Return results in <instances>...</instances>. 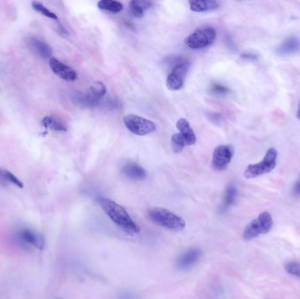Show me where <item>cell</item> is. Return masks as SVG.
<instances>
[{
    "label": "cell",
    "mask_w": 300,
    "mask_h": 299,
    "mask_svg": "<svg viewBox=\"0 0 300 299\" xmlns=\"http://www.w3.org/2000/svg\"><path fill=\"white\" fill-rule=\"evenodd\" d=\"M130 6V12L135 18H143L144 16V12L146 10L149 9L151 6V3L148 1H139V0H134L131 1L129 4Z\"/></svg>",
    "instance_id": "obj_19"
},
{
    "label": "cell",
    "mask_w": 300,
    "mask_h": 299,
    "mask_svg": "<svg viewBox=\"0 0 300 299\" xmlns=\"http://www.w3.org/2000/svg\"><path fill=\"white\" fill-rule=\"evenodd\" d=\"M56 299H62V298H56Z\"/></svg>",
    "instance_id": "obj_31"
},
{
    "label": "cell",
    "mask_w": 300,
    "mask_h": 299,
    "mask_svg": "<svg viewBox=\"0 0 300 299\" xmlns=\"http://www.w3.org/2000/svg\"><path fill=\"white\" fill-rule=\"evenodd\" d=\"M27 43L29 44L30 48L36 51L42 58L48 59L52 57V48L50 46L42 40L36 37H29L27 39Z\"/></svg>",
    "instance_id": "obj_13"
},
{
    "label": "cell",
    "mask_w": 300,
    "mask_h": 299,
    "mask_svg": "<svg viewBox=\"0 0 300 299\" xmlns=\"http://www.w3.org/2000/svg\"><path fill=\"white\" fill-rule=\"evenodd\" d=\"M49 66L55 74L57 75L63 80L72 82L78 78V74L73 68L66 65L63 62H60L57 58H50Z\"/></svg>",
    "instance_id": "obj_12"
},
{
    "label": "cell",
    "mask_w": 300,
    "mask_h": 299,
    "mask_svg": "<svg viewBox=\"0 0 300 299\" xmlns=\"http://www.w3.org/2000/svg\"><path fill=\"white\" fill-rule=\"evenodd\" d=\"M14 238L16 241L23 248H31L39 250L44 249L45 240L42 234L31 228H19L15 231Z\"/></svg>",
    "instance_id": "obj_8"
},
{
    "label": "cell",
    "mask_w": 300,
    "mask_h": 299,
    "mask_svg": "<svg viewBox=\"0 0 300 299\" xmlns=\"http://www.w3.org/2000/svg\"><path fill=\"white\" fill-rule=\"evenodd\" d=\"M273 226V219L271 214L268 212H263L259 214L256 219L248 224L244 229L242 238L246 241L254 240L261 234H266L271 231Z\"/></svg>",
    "instance_id": "obj_3"
},
{
    "label": "cell",
    "mask_w": 300,
    "mask_h": 299,
    "mask_svg": "<svg viewBox=\"0 0 300 299\" xmlns=\"http://www.w3.org/2000/svg\"><path fill=\"white\" fill-rule=\"evenodd\" d=\"M148 217L155 225L170 231H183L186 226L183 218L164 208H152L148 212Z\"/></svg>",
    "instance_id": "obj_2"
},
{
    "label": "cell",
    "mask_w": 300,
    "mask_h": 299,
    "mask_svg": "<svg viewBox=\"0 0 300 299\" xmlns=\"http://www.w3.org/2000/svg\"><path fill=\"white\" fill-rule=\"evenodd\" d=\"M119 299H135V296H133L132 294H123Z\"/></svg>",
    "instance_id": "obj_29"
},
{
    "label": "cell",
    "mask_w": 300,
    "mask_h": 299,
    "mask_svg": "<svg viewBox=\"0 0 300 299\" xmlns=\"http://www.w3.org/2000/svg\"><path fill=\"white\" fill-rule=\"evenodd\" d=\"M297 119H300V102L299 104H298V110H297Z\"/></svg>",
    "instance_id": "obj_30"
},
{
    "label": "cell",
    "mask_w": 300,
    "mask_h": 299,
    "mask_svg": "<svg viewBox=\"0 0 300 299\" xmlns=\"http://www.w3.org/2000/svg\"><path fill=\"white\" fill-rule=\"evenodd\" d=\"M177 128L185 137V139H187L189 146L194 145L196 143V135L194 133L193 129L190 127V123L186 119H179V121L177 122Z\"/></svg>",
    "instance_id": "obj_18"
},
{
    "label": "cell",
    "mask_w": 300,
    "mask_h": 299,
    "mask_svg": "<svg viewBox=\"0 0 300 299\" xmlns=\"http://www.w3.org/2000/svg\"><path fill=\"white\" fill-rule=\"evenodd\" d=\"M237 197V188L234 184H229L226 187V191L224 194L222 204L220 205V212L221 214H225L235 204V199Z\"/></svg>",
    "instance_id": "obj_17"
},
{
    "label": "cell",
    "mask_w": 300,
    "mask_h": 299,
    "mask_svg": "<svg viewBox=\"0 0 300 299\" xmlns=\"http://www.w3.org/2000/svg\"><path fill=\"white\" fill-rule=\"evenodd\" d=\"M189 5L190 11L195 12H211L220 7L219 2L214 0H190Z\"/></svg>",
    "instance_id": "obj_16"
},
{
    "label": "cell",
    "mask_w": 300,
    "mask_h": 299,
    "mask_svg": "<svg viewBox=\"0 0 300 299\" xmlns=\"http://www.w3.org/2000/svg\"><path fill=\"white\" fill-rule=\"evenodd\" d=\"M3 174L6 179H7V180L12 183V184H15L16 186L20 187V188L23 187V184H22L21 181L19 180L18 178H16L12 173H10L8 171H4Z\"/></svg>",
    "instance_id": "obj_25"
},
{
    "label": "cell",
    "mask_w": 300,
    "mask_h": 299,
    "mask_svg": "<svg viewBox=\"0 0 300 299\" xmlns=\"http://www.w3.org/2000/svg\"><path fill=\"white\" fill-rule=\"evenodd\" d=\"M277 151L274 148H271L265 154L261 162L256 164H250L244 171V177L248 179H252L259 175H264L272 171L276 166Z\"/></svg>",
    "instance_id": "obj_4"
},
{
    "label": "cell",
    "mask_w": 300,
    "mask_h": 299,
    "mask_svg": "<svg viewBox=\"0 0 300 299\" xmlns=\"http://www.w3.org/2000/svg\"><path fill=\"white\" fill-rule=\"evenodd\" d=\"M293 192L296 195H300V178L297 180V183L294 185V188H293Z\"/></svg>",
    "instance_id": "obj_28"
},
{
    "label": "cell",
    "mask_w": 300,
    "mask_h": 299,
    "mask_svg": "<svg viewBox=\"0 0 300 299\" xmlns=\"http://www.w3.org/2000/svg\"><path fill=\"white\" fill-rule=\"evenodd\" d=\"M299 39L295 37V36H291V37L286 39V41H284L278 46V48H276V51L277 55H279V56H290V55L297 52L299 50Z\"/></svg>",
    "instance_id": "obj_14"
},
{
    "label": "cell",
    "mask_w": 300,
    "mask_h": 299,
    "mask_svg": "<svg viewBox=\"0 0 300 299\" xmlns=\"http://www.w3.org/2000/svg\"><path fill=\"white\" fill-rule=\"evenodd\" d=\"M242 58L254 61V60H257L258 57H256V55H253V54H245V55H242Z\"/></svg>",
    "instance_id": "obj_27"
},
{
    "label": "cell",
    "mask_w": 300,
    "mask_h": 299,
    "mask_svg": "<svg viewBox=\"0 0 300 299\" xmlns=\"http://www.w3.org/2000/svg\"><path fill=\"white\" fill-rule=\"evenodd\" d=\"M171 146H172L173 151L175 153H179L184 149V147L189 146L187 139L181 133H175L171 138Z\"/></svg>",
    "instance_id": "obj_22"
},
{
    "label": "cell",
    "mask_w": 300,
    "mask_h": 299,
    "mask_svg": "<svg viewBox=\"0 0 300 299\" xmlns=\"http://www.w3.org/2000/svg\"><path fill=\"white\" fill-rule=\"evenodd\" d=\"M211 90L214 91V92H216L219 94H225L228 92V89L226 88V86L221 85V84H214Z\"/></svg>",
    "instance_id": "obj_26"
},
{
    "label": "cell",
    "mask_w": 300,
    "mask_h": 299,
    "mask_svg": "<svg viewBox=\"0 0 300 299\" xmlns=\"http://www.w3.org/2000/svg\"><path fill=\"white\" fill-rule=\"evenodd\" d=\"M98 203L104 214L123 231L131 235L140 233V226L134 222L123 206L109 199H99Z\"/></svg>",
    "instance_id": "obj_1"
},
{
    "label": "cell",
    "mask_w": 300,
    "mask_h": 299,
    "mask_svg": "<svg viewBox=\"0 0 300 299\" xmlns=\"http://www.w3.org/2000/svg\"><path fill=\"white\" fill-rule=\"evenodd\" d=\"M217 37L214 27H203L198 29L185 39V45L191 49H200L211 46Z\"/></svg>",
    "instance_id": "obj_6"
},
{
    "label": "cell",
    "mask_w": 300,
    "mask_h": 299,
    "mask_svg": "<svg viewBox=\"0 0 300 299\" xmlns=\"http://www.w3.org/2000/svg\"><path fill=\"white\" fill-rule=\"evenodd\" d=\"M234 154L235 150L232 146H218L213 154V167L219 171L225 170L231 163Z\"/></svg>",
    "instance_id": "obj_10"
},
{
    "label": "cell",
    "mask_w": 300,
    "mask_h": 299,
    "mask_svg": "<svg viewBox=\"0 0 300 299\" xmlns=\"http://www.w3.org/2000/svg\"><path fill=\"white\" fill-rule=\"evenodd\" d=\"M122 171L127 178L132 180L142 181L147 178L145 169L135 163H128L124 165Z\"/></svg>",
    "instance_id": "obj_15"
},
{
    "label": "cell",
    "mask_w": 300,
    "mask_h": 299,
    "mask_svg": "<svg viewBox=\"0 0 300 299\" xmlns=\"http://www.w3.org/2000/svg\"><path fill=\"white\" fill-rule=\"evenodd\" d=\"M107 93V87L101 81H97L93 83L89 92L84 94L81 92H76L73 95V100L77 104H80L83 107H94L100 102L102 98Z\"/></svg>",
    "instance_id": "obj_5"
},
{
    "label": "cell",
    "mask_w": 300,
    "mask_h": 299,
    "mask_svg": "<svg viewBox=\"0 0 300 299\" xmlns=\"http://www.w3.org/2000/svg\"><path fill=\"white\" fill-rule=\"evenodd\" d=\"M42 123L45 128H49L51 130L57 131V132H66L67 131L65 125L53 116L45 117L42 119Z\"/></svg>",
    "instance_id": "obj_20"
},
{
    "label": "cell",
    "mask_w": 300,
    "mask_h": 299,
    "mask_svg": "<svg viewBox=\"0 0 300 299\" xmlns=\"http://www.w3.org/2000/svg\"><path fill=\"white\" fill-rule=\"evenodd\" d=\"M190 62H180L175 64V67L167 78L166 85L170 91H179L184 86L185 77L190 68Z\"/></svg>",
    "instance_id": "obj_9"
},
{
    "label": "cell",
    "mask_w": 300,
    "mask_h": 299,
    "mask_svg": "<svg viewBox=\"0 0 300 299\" xmlns=\"http://www.w3.org/2000/svg\"><path fill=\"white\" fill-rule=\"evenodd\" d=\"M286 272L290 275H294L300 278V262L297 261H289L285 265Z\"/></svg>",
    "instance_id": "obj_24"
},
{
    "label": "cell",
    "mask_w": 300,
    "mask_h": 299,
    "mask_svg": "<svg viewBox=\"0 0 300 299\" xmlns=\"http://www.w3.org/2000/svg\"><path fill=\"white\" fill-rule=\"evenodd\" d=\"M32 6H33V9L36 10V12H40L41 14L44 15L45 17L52 19V20H55V21L58 20L56 13L51 12L50 10H48L47 7H45L42 4L34 1V2H32Z\"/></svg>",
    "instance_id": "obj_23"
},
{
    "label": "cell",
    "mask_w": 300,
    "mask_h": 299,
    "mask_svg": "<svg viewBox=\"0 0 300 299\" xmlns=\"http://www.w3.org/2000/svg\"><path fill=\"white\" fill-rule=\"evenodd\" d=\"M202 251L199 249H190L179 255L175 261V266L180 270H189L199 261Z\"/></svg>",
    "instance_id": "obj_11"
},
{
    "label": "cell",
    "mask_w": 300,
    "mask_h": 299,
    "mask_svg": "<svg viewBox=\"0 0 300 299\" xmlns=\"http://www.w3.org/2000/svg\"><path fill=\"white\" fill-rule=\"evenodd\" d=\"M98 6L99 9L113 12V13L121 12L123 10V5L119 1H114V0H101L98 2Z\"/></svg>",
    "instance_id": "obj_21"
},
{
    "label": "cell",
    "mask_w": 300,
    "mask_h": 299,
    "mask_svg": "<svg viewBox=\"0 0 300 299\" xmlns=\"http://www.w3.org/2000/svg\"><path fill=\"white\" fill-rule=\"evenodd\" d=\"M123 121L131 133L139 136H145L156 130V126L154 122L134 114L126 115L123 118Z\"/></svg>",
    "instance_id": "obj_7"
}]
</instances>
